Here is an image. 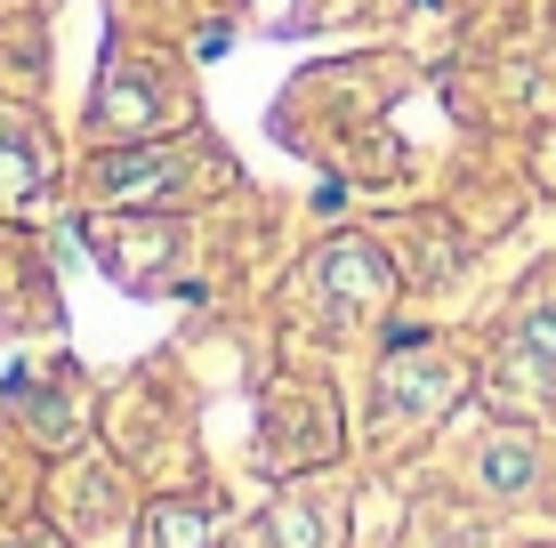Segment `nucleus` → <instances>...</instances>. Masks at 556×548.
<instances>
[{
    "label": "nucleus",
    "mask_w": 556,
    "mask_h": 548,
    "mask_svg": "<svg viewBox=\"0 0 556 548\" xmlns=\"http://www.w3.org/2000/svg\"><path fill=\"white\" fill-rule=\"evenodd\" d=\"M459 395H468V355L459 347H444V339H404V347H388L379 371H371V451L395 460V451L428 444L459 411Z\"/></svg>",
    "instance_id": "nucleus-1"
},
{
    "label": "nucleus",
    "mask_w": 556,
    "mask_h": 548,
    "mask_svg": "<svg viewBox=\"0 0 556 548\" xmlns=\"http://www.w3.org/2000/svg\"><path fill=\"white\" fill-rule=\"evenodd\" d=\"M299 307H306V323L331 331V339L379 323V315L395 307V267H388V251H379V242H363V234H331L315 258H306V275H299Z\"/></svg>",
    "instance_id": "nucleus-2"
},
{
    "label": "nucleus",
    "mask_w": 556,
    "mask_h": 548,
    "mask_svg": "<svg viewBox=\"0 0 556 548\" xmlns=\"http://www.w3.org/2000/svg\"><path fill=\"white\" fill-rule=\"evenodd\" d=\"M348 428H339V404L323 380H275L258 404V460L266 476H315V468L339 460Z\"/></svg>",
    "instance_id": "nucleus-3"
},
{
    "label": "nucleus",
    "mask_w": 556,
    "mask_h": 548,
    "mask_svg": "<svg viewBox=\"0 0 556 548\" xmlns=\"http://www.w3.org/2000/svg\"><path fill=\"white\" fill-rule=\"evenodd\" d=\"M348 484L331 476H282V493L251 517V533H242V548H348Z\"/></svg>",
    "instance_id": "nucleus-4"
},
{
    "label": "nucleus",
    "mask_w": 556,
    "mask_h": 548,
    "mask_svg": "<svg viewBox=\"0 0 556 548\" xmlns=\"http://www.w3.org/2000/svg\"><path fill=\"white\" fill-rule=\"evenodd\" d=\"M492 395L525 411H556V298L548 291H532L508 315L501 355H492Z\"/></svg>",
    "instance_id": "nucleus-5"
},
{
    "label": "nucleus",
    "mask_w": 556,
    "mask_h": 548,
    "mask_svg": "<svg viewBox=\"0 0 556 548\" xmlns=\"http://www.w3.org/2000/svg\"><path fill=\"white\" fill-rule=\"evenodd\" d=\"M468 493L484 508H525L532 493H541V436H525V428H492V436H476Z\"/></svg>",
    "instance_id": "nucleus-6"
},
{
    "label": "nucleus",
    "mask_w": 556,
    "mask_h": 548,
    "mask_svg": "<svg viewBox=\"0 0 556 548\" xmlns=\"http://www.w3.org/2000/svg\"><path fill=\"white\" fill-rule=\"evenodd\" d=\"M169 251H178L169 226H98L105 275L129 282V291H162V282H169Z\"/></svg>",
    "instance_id": "nucleus-7"
},
{
    "label": "nucleus",
    "mask_w": 556,
    "mask_h": 548,
    "mask_svg": "<svg viewBox=\"0 0 556 548\" xmlns=\"http://www.w3.org/2000/svg\"><path fill=\"white\" fill-rule=\"evenodd\" d=\"M404 548H484V524H476L468 508H444V500H428V508H412V524H404Z\"/></svg>",
    "instance_id": "nucleus-8"
},
{
    "label": "nucleus",
    "mask_w": 556,
    "mask_h": 548,
    "mask_svg": "<svg viewBox=\"0 0 556 548\" xmlns=\"http://www.w3.org/2000/svg\"><path fill=\"white\" fill-rule=\"evenodd\" d=\"M9 548H73V533H56V517H49V524H25Z\"/></svg>",
    "instance_id": "nucleus-9"
},
{
    "label": "nucleus",
    "mask_w": 556,
    "mask_h": 548,
    "mask_svg": "<svg viewBox=\"0 0 556 548\" xmlns=\"http://www.w3.org/2000/svg\"><path fill=\"white\" fill-rule=\"evenodd\" d=\"M138 548H146V540H138Z\"/></svg>",
    "instance_id": "nucleus-10"
},
{
    "label": "nucleus",
    "mask_w": 556,
    "mask_h": 548,
    "mask_svg": "<svg viewBox=\"0 0 556 548\" xmlns=\"http://www.w3.org/2000/svg\"><path fill=\"white\" fill-rule=\"evenodd\" d=\"M548 548H556V540H548Z\"/></svg>",
    "instance_id": "nucleus-11"
}]
</instances>
